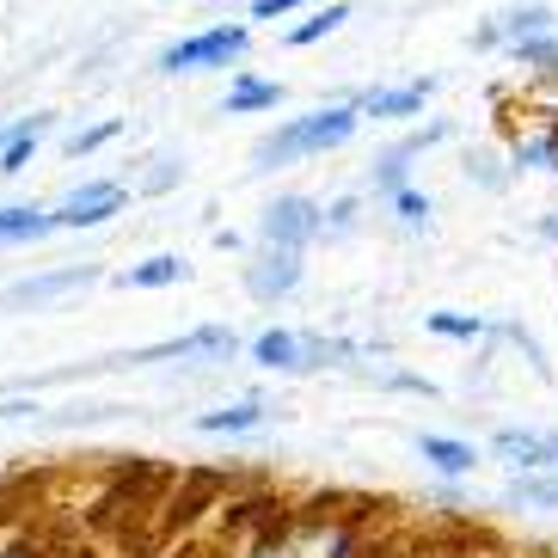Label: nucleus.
<instances>
[{
    "instance_id": "6",
    "label": "nucleus",
    "mask_w": 558,
    "mask_h": 558,
    "mask_svg": "<svg viewBox=\"0 0 558 558\" xmlns=\"http://www.w3.org/2000/svg\"><path fill=\"white\" fill-rule=\"evenodd\" d=\"M313 233V209L307 203H282L277 215H270V240H307Z\"/></svg>"
},
{
    "instance_id": "5",
    "label": "nucleus",
    "mask_w": 558,
    "mask_h": 558,
    "mask_svg": "<svg viewBox=\"0 0 558 558\" xmlns=\"http://www.w3.org/2000/svg\"><path fill=\"white\" fill-rule=\"evenodd\" d=\"M368 509V497H313L307 504V527H319V522H350V515H362Z\"/></svg>"
},
{
    "instance_id": "9",
    "label": "nucleus",
    "mask_w": 558,
    "mask_h": 558,
    "mask_svg": "<svg viewBox=\"0 0 558 558\" xmlns=\"http://www.w3.org/2000/svg\"><path fill=\"white\" fill-rule=\"evenodd\" d=\"M179 277H184V264H179V258H148L142 270H130L135 289H160V282H179Z\"/></svg>"
},
{
    "instance_id": "4",
    "label": "nucleus",
    "mask_w": 558,
    "mask_h": 558,
    "mask_svg": "<svg viewBox=\"0 0 558 558\" xmlns=\"http://www.w3.org/2000/svg\"><path fill=\"white\" fill-rule=\"evenodd\" d=\"M81 282H93V270H62V277H44V282H19L13 289V301H56V295H68V289H81Z\"/></svg>"
},
{
    "instance_id": "2",
    "label": "nucleus",
    "mask_w": 558,
    "mask_h": 558,
    "mask_svg": "<svg viewBox=\"0 0 558 558\" xmlns=\"http://www.w3.org/2000/svg\"><path fill=\"white\" fill-rule=\"evenodd\" d=\"M240 44H246V32H209V37H197V44H179V50L166 56L160 68H191V62H215V56H240Z\"/></svg>"
},
{
    "instance_id": "7",
    "label": "nucleus",
    "mask_w": 558,
    "mask_h": 558,
    "mask_svg": "<svg viewBox=\"0 0 558 558\" xmlns=\"http://www.w3.org/2000/svg\"><path fill=\"white\" fill-rule=\"evenodd\" d=\"M44 228H50V221L32 215V209H0V240H37Z\"/></svg>"
},
{
    "instance_id": "8",
    "label": "nucleus",
    "mask_w": 558,
    "mask_h": 558,
    "mask_svg": "<svg viewBox=\"0 0 558 558\" xmlns=\"http://www.w3.org/2000/svg\"><path fill=\"white\" fill-rule=\"evenodd\" d=\"M424 454L436 460V466H448V473H466V466H473V448L442 442V436H424Z\"/></svg>"
},
{
    "instance_id": "16",
    "label": "nucleus",
    "mask_w": 558,
    "mask_h": 558,
    "mask_svg": "<svg viewBox=\"0 0 558 558\" xmlns=\"http://www.w3.org/2000/svg\"><path fill=\"white\" fill-rule=\"evenodd\" d=\"M7 558H44V553H37V546H13Z\"/></svg>"
},
{
    "instance_id": "3",
    "label": "nucleus",
    "mask_w": 558,
    "mask_h": 558,
    "mask_svg": "<svg viewBox=\"0 0 558 558\" xmlns=\"http://www.w3.org/2000/svg\"><path fill=\"white\" fill-rule=\"evenodd\" d=\"M117 203H123V191H117V184H99V191H86V197L68 203L56 221H68V228H99V221L117 209Z\"/></svg>"
},
{
    "instance_id": "12",
    "label": "nucleus",
    "mask_w": 558,
    "mask_h": 558,
    "mask_svg": "<svg viewBox=\"0 0 558 558\" xmlns=\"http://www.w3.org/2000/svg\"><path fill=\"white\" fill-rule=\"evenodd\" d=\"M497 448L504 454H522V466H541V442L534 436H497Z\"/></svg>"
},
{
    "instance_id": "15",
    "label": "nucleus",
    "mask_w": 558,
    "mask_h": 558,
    "mask_svg": "<svg viewBox=\"0 0 558 558\" xmlns=\"http://www.w3.org/2000/svg\"><path fill=\"white\" fill-rule=\"evenodd\" d=\"M295 0H258V19H277V13H289Z\"/></svg>"
},
{
    "instance_id": "13",
    "label": "nucleus",
    "mask_w": 558,
    "mask_h": 558,
    "mask_svg": "<svg viewBox=\"0 0 558 558\" xmlns=\"http://www.w3.org/2000/svg\"><path fill=\"white\" fill-rule=\"evenodd\" d=\"M258 362H270V368H277V362H282V368H295V344H289V338H264Z\"/></svg>"
},
{
    "instance_id": "14",
    "label": "nucleus",
    "mask_w": 558,
    "mask_h": 558,
    "mask_svg": "<svg viewBox=\"0 0 558 558\" xmlns=\"http://www.w3.org/2000/svg\"><path fill=\"white\" fill-rule=\"evenodd\" d=\"M338 19H344V13H338V7H331V13H326V19H313V25H301V32H295V44H307V37H319V32H331V25H338Z\"/></svg>"
},
{
    "instance_id": "18",
    "label": "nucleus",
    "mask_w": 558,
    "mask_h": 558,
    "mask_svg": "<svg viewBox=\"0 0 558 558\" xmlns=\"http://www.w3.org/2000/svg\"><path fill=\"white\" fill-rule=\"evenodd\" d=\"M81 558H93V553H81Z\"/></svg>"
},
{
    "instance_id": "17",
    "label": "nucleus",
    "mask_w": 558,
    "mask_h": 558,
    "mask_svg": "<svg viewBox=\"0 0 558 558\" xmlns=\"http://www.w3.org/2000/svg\"><path fill=\"white\" fill-rule=\"evenodd\" d=\"M179 558H209V553H179Z\"/></svg>"
},
{
    "instance_id": "10",
    "label": "nucleus",
    "mask_w": 558,
    "mask_h": 558,
    "mask_svg": "<svg viewBox=\"0 0 558 558\" xmlns=\"http://www.w3.org/2000/svg\"><path fill=\"white\" fill-rule=\"evenodd\" d=\"M246 424H258V405H240V411H209V417H203V429H246Z\"/></svg>"
},
{
    "instance_id": "1",
    "label": "nucleus",
    "mask_w": 558,
    "mask_h": 558,
    "mask_svg": "<svg viewBox=\"0 0 558 558\" xmlns=\"http://www.w3.org/2000/svg\"><path fill=\"white\" fill-rule=\"evenodd\" d=\"M221 492H228V478L215 473V466H197V473H184V485L172 492V504H166L160 534H172V527H184V522H197V515H203V509H209Z\"/></svg>"
},
{
    "instance_id": "11",
    "label": "nucleus",
    "mask_w": 558,
    "mask_h": 558,
    "mask_svg": "<svg viewBox=\"0 0 558 558\" xmlns=\"http://www.w3.org/2000/svg\"><path fill=\"white\" fill-rule=\"evenodd\" d=\"M252 105H277V86H240L228 99V111H252Z\"/></svg>"
}]
</instances>
